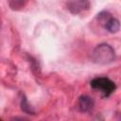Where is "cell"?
Masks as SVG:
<instances>
[{
  "label": "cell",
  "instance_id": "obj_1",
  "mask_svg": "<svg viewBox=\"0 0 121 121\" xmlns=\"http://www.w3.org/2000/svg\"><path fill=\"white\" fill-rule=\"evenodd\" d=\"M91 58L95 63L106 65L112 63L115 60V52L110 44L100 43L94 48Z\"/></svg>",
  "mask_w": 121,
  "mask_h": 121
},
{
  "label": "cell",
  "instance_id": "obj_2",
  "mask_svg": "<svg viewBox=\"0 0 121 121\" xmlns=\"http://www.w3.org/2000/svg\"><path fill=\"white\" fill-rule=\"evenodd\" d=\"M91 87L95 90H98L103 94L104 96H110L116 89L115 83L106 77L95 78L91 81Z\"/></svg>",
  "mask_w": 121,
  "mask_h": 121
},
{
  "label": "cell",
  "instance_id": "obj_3",
  "mask_svg": "<svg viewBox=\"0 0 121 121\" xmlns=\"http://www.w3.org/2000/svg\"><path fill=\"white\" fill-rule=\"evenodd\" d=\"M97 20L111 33H116L120 29L119 21L107 11H102L97 14Z\"/></svg>",
  "mask_w": 121,
  "mask_h": 121
},
{
  "label": "cell",
  "instance_id": "obj_4",
  "mask_svg": "<svg viewBox=\"0 0 121 121\" xmlns=\"http://www.w3.org/2000/svg\"><path fill=\"white\" fill-rule=\"evenodd\" d=\"M89 0H70L67 3V9L73 14H78L90 9Z\"/></svg>",
  "mask_w": 121,
  "mask_h": 121
},
{
  "label": "cell",
  "instance_id": "obj_5",
  "mask_svg": "<svg viewBox=\"0 0 121 121\" xmlns=\"http://www.w3.org/2000/svg\"><path fill=\"white\" fill-rule=\"evenodd\" d=\"M78 109L80 112H90L93 111L95 103H94V100L92 99V97H90L89 95H81L78 98Z\"/></svg>",
  "mask_w": 121,
  "mask_h": 121
},
{
  "label": "cell",
  "instance_id": "obj_6",
  "mask_svg": "<svg viewBox=\"0 0 121 121\" xmlns=\"http://www.w3.org/2000/svg\"><path fill=\"white\" fill-rule=\"evenodd\" d=\"M7 1L9 8L12 10H20L26 6L27 0H7Z\"/></svg>",
  "mask_w": 121,
  "mask_h": 121
},
{
  "label": "cell",
  "instance_id": "obj_7",
  "mask_svg": "<svg viewBox=\"0 0 121 121\" xmlns=\"http://www.w3.org/2000/svg\"><path fill=\"white\" fill-rule=\"evenodd\" d=\"M21 109L23 112L28 113V114H35V111L34 109L31 107V105L28 103L26 97L25 95L22 96V99H21Z\"/></svg>",
  "mask_w": 121,
  "mask_h": 121
},
{
  "label": "cell",
  "instance_id": "obj_8",
  "mask_svg": "<svg viewBox=\"0 0 121 121\" xmlns=\"http://www.w3.org/2000/svg\"><path fill=\"white\" fill-rule=\"evenodd\" d=\"M0 26H1V20H0Z\"/></svg>",
  "mask_w": 121,
  "mask_h": 121
}]
</instances>
